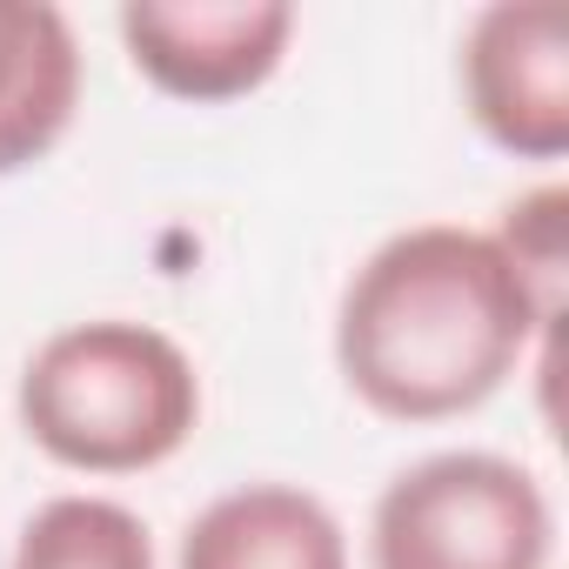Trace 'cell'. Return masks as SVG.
Wrapping results in <instances>:
<instances>
[{
  "label": "cell",
  "mask_w": 569,
  "mask_h": 569,
  "mask_svg": "<svg viewBox=\"0 0 569 569\" xmlns=\"http://www.w3.org/2000/svg\"><path fill=\"white\" fill-rule=\"evenodd\" d=\"M8 569H154V536L114 496H48L21 522Z\"/></svg>",
  "instance_id": "obj_8"
},
{
  "label": "cell",
  "mask_w": 569,
  "mask_h": 569,
  "mask_svg": "<svg viewBox=\"0 0 569 569\" xmlns=\"http://www.w3.org/2000/svg\"><path fill=\"white\" fill-rule=\"evenodd\" d=\"M556 309L522 281L489 228L416 221L369 248L336 309V369L389 422H449L482 409Z\"/></svg>",
  "instance_id": "obj_1"
},
{
  "label": "cell",
  "mask_w": 569,
  "mask_h": 569,
  "mask_svg": "<svg viewBox=\"0 0 569 569\" xmlns=\"http://www.w3.org/2000/svg\"><path fill=\"white\" fill-rule=\"evenodd\" d=\"M181 569H349V536L296 482H241L188 522Z\"/></svg>",
  "instance_id": "obj_6"
},
{
  "label": "cell",
  "mask_w": 569,
  "mask_h": 569,
  "mask_svg": "<svg viewBox=\"0 0 569 569\" xmlns=\"http://www.w3.org/2000/svg\"><path fill=\"white\" fill-rule=\"evenodd\" d=\"M134 74L174 101H241L274 81L296 41V8L281 0H128L114 14Z\"/></svg>",
  "instance_id": "obj_5"
},
{
  "label": "cell",
  "mask_w": 569,
  "mask_h": 569,
  "mask_svg": "<svg viewBox=\"0 0 569 569\" xmlns=\"http://www.w3.org/2000/svg\"><path fill=\"white\" fill-rule=\"evenodd\" d=\"M81 108V41L48 0H0V174L48 161Z\"/></svg>",
  "instance_id": "obj_7"
},
{
  "label": "cell",
  "mask_w": 569,
  "mask_h": 569,
  "mask_svg": "<svg viewBox=\"0 0 569 569\" xmlns=\"http://www.w3.org/2000/svg\"><path fill=\"white\" fill-rule=\"evenodd\" d=\"M28 442L81 476H141L188 449L201 429V376L188 349L148 322L54 329L21 369Z\"/></svg>",
  "instance_id": "obj_2"
},
{
  "label": "cell",
  "mask_w": 569,
  "mask_h": 569,
  "mask_svg": "<svg viewBox=\"0 0 569 569\" xmlns=\"http://www.w3.org/2000/svg\"><path fill=\"white\" fill-rule=\"evenodd\" d=\"M549 489L496 449H436L409 462L369 516V569H549Z\"/></svg>",
  "instance_id": "obj_3"
},
{
  "label": "cell",
  "mask_w": 569,
  "mask_h": 569,
  "mask_svg": "<svg viewBox=\"0 0 569 569\" xmlns=\"http://www.w3.org/2000/svg\"><path fill=\"white\" fill-rule=\"evenodd\" d=\"M502 248H509V261L522 268V281L562 316V268H569V194L556 188V181H542V188H529V194H516L509 208H502V228H489Z\"/></svg>",
  "instance_id": "obj_9"
},
{
  "label": "cell",
  "mask_w": 569,
  "mask_h": 569,
  "mask_svg": "<svg viewBox=\"0 0 569 569\" xmlns=\"http://www.w3.org/2000/svg\"><path fill=\"white\" fill-rule=\"evenodd\" d=\"M462 101L516 161L569 154V8L496 0L462 34Z\"/></svg>",
  "instance_id": "obj_4"
}]
</instances>
